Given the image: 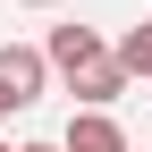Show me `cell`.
Listing matches in <instances>:
<instances>
[{
    "label": "cell",
    "instance_id": "1",
    "mask_svg": "<svg viewBox=\"0 0 152 152\" xmlns=\"http://www.w3.org/2000/svg\"><path fill=\"white\" fill-rule=\"evenodd\" d=\"M42 85H51V59H42V51L0 42V102H9V110H26V102H42Z\"/></svg>",
    "mask_w": 152,
    "mask_h": 152
},
{
    "label": "cell",
    "instance_id": "2",
    "mask_svg": "<svg viewBox=\"0 0 152 152\" xmlns=\"http://www.w3.org/2000/svg\"><path fill=\"white\" fill-rule=\"evenodd\" d=\"M42 59H51V68H59L68 85H76L85 68H102V59H118V51H102V34H93V26H51V42H42Z\"/></svg>",
    "mask_w": 152,
    "mask_h": 152
},
{
    "label": "cell",
    "instance_id": "3",
    "mask_svg": "<svg viewBox=\"0 0 152 152\" xmlns=\"http://www.w3.org/2000/svg\"><path fill=\"white\" fill-rule=\"evenodd\" d=\"M59 152H127V135H118V118H110V110H85V118H68Z\"/></svg>",
    "mask_w": 152,
    "mask_h": 152
},
{
    "label": "cell",
    "instance_id": "4",
    "mask_svg": "<svg viewBox=\"0 0 152 152\" xmlns=\"http://www.w3.org/2000/svg\"><path fill=\"white\" fill-rule=\"evenodd\" d=\"M118 93H127V68H118V59H102V68L76 76V102H85V110H110Z\"/></svg>",
    "mask_w": 152,
    "mask_h": 152
},
{
    "label": "cell",
    "instance_id": "5",
    "mask_svg": "<svg viewBox=\"0 0 152 152\" xmlns=\"http://www.w3.org/2000/svg\"><path fill=\"white\" fill-rule=\"evenodd\" d=\"M118 68H127V76H152V26H135V34L118 42Z\"/></svg>",
    "mask_w": 152,
    "mask_h": 152
},
{
    "label": "cell",
    "instance_id": "6",
    "mask_svg": "<svg viewBox=\"0 0 152 152\" xmlns=\"http://www.w3.org/2000/svg\"><path fill=\"white\" fill-rule=\"evenodd\" d=\"M17 152H59V144H17Z\"/></svg>",
    "mask_w": 152,
    "mask_h": 152
},
{
    "label": "cell",
    "instance_id": "7",
    "mask_svg": "<svg viewBox=\"0 0 152 152\" xmlns=\"http://www.w3.org/2000/svg\"><path fill=\"white\" fill-rule=\"evenodd\" d=\"M26 9H51V0H26Z\"/></svg>",
    "mask_w": 152,
    "mask_h": 152
},
{
    "label": "cell",
    "instance_id": "8",
    "mask_svg": "<svg viewBox=\"0 0 152 152\" xmlns=\"http://www.w3.org/2000/svg\"><path fill=\"white\" fill-rule=\"evenodd\" d=\"M0 152H17V144H0Z\"/></svg>",
    "mask_w": 152,
    "mask_h": 152
},
{
    "label": "cell",
    "instance_id": "9",
    "mask_svg": "<svg viewBox=\"0 0 152 152\" xmlns=\"http://www.w3.org/2000/svg\"><path fill=\"white\" fill-rule=\"evenodd\" d=\"M0 110H9V102H0Z\"/></svg>",
    "mask_w": 152,
    "mask_h": 152
}]
</instances>
